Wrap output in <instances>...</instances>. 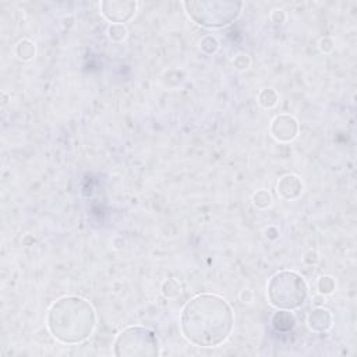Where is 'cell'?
I'll use <instances>...</instances> for the list:
<instances>
[{
	"label": "cell",
	"mask_w": 357,
	"mask_h": 357,
	"mask_svg": "<svg viewBox=\"0 0 357 357\" xmlns=\"http://www.w3.org/2000/svg\"><path fill=\"white\" fill-rule=\"evenodd\" d=\"M233 317L225 300L216 296H198L191 300L181 315L184 336L204 347L222 343L230 333Z\"/></svg>",
	"instance_id": "6da1fadb"
}]
</instances>
